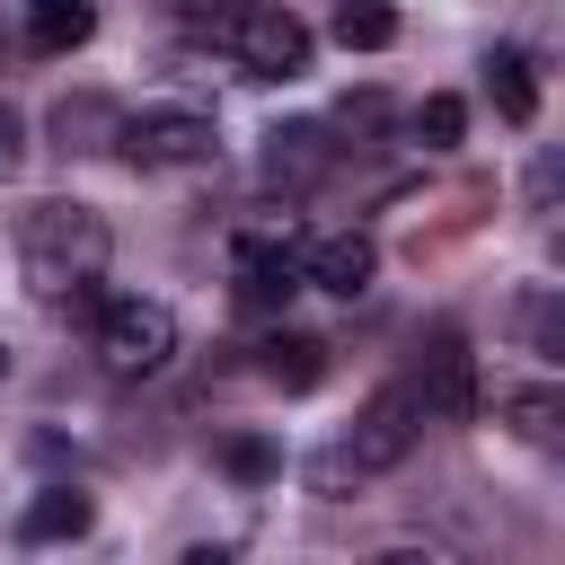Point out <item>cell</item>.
Masks as SVG:
<instances>
[{"instance_id":"1","label":"cell","mask_w":565,"mask_h":565,"mask_svg":"<svg viewBox=\"0 0 565 565\" xmlns=\"http://www.w3.org/2000/svg\"><path fill=\"white\" fill-rule=\"evenodd\" d=\"M18 265H26V282L44 300H62V291H79V282L106 274V221L88 203H35L18 221Z\"/></svg>"},{"instance_id":"2","label":"cell","mask_w":565,"mask_h":565,"mask_svg":"<svg viewBox=\"0 0 565 565\" xmlns=\"http://www.w3.org/2000/svg\"><path fill=\"white\" fill-rule=\"evenodd\" d=\"M168 353H177V309L168 300H141V291L97 300V362L115 380H150V371H168Z\"/></svg>"},{"instance_id":"3","label":"cell","mask_w":565,"mask_h":565,"mask_svg":"<svg viewBox=\"0 0 565 565\" xmlns=\"http://www.w3.org/2000/svg\"><path fill=\"white\" fill-rule=\"evenodd\" d=\"M115 150L132 168H212L221 132L194 106H141V115H115Z\"/></svg>"},{"instance_id":"4","label":"cell","mask_w":565,"mask_h":565,"mask_svg":"<svg viewBox=\"0 0 565 565\" xmlns=\"http://www.w3.org/2000/svg\"><path fill=\"white\" fill-rule=\"evenodd\" d=\"M415 433H424V397H415V380H388V388L353 415V433H344V459H335V468L380 477V468H397V459L415 450Z\"/></svg>"},{"instance_id":"5","label":"cell","mask_w":565,"mask_h":565,"mask_svg":"<svg viewBox=\"0 0 565 565\" xmlns=\"http://www.w3.org/2000/svg\"><path fill=\"white\" fill-rule=\"evenodd\" d=\"M221 44H230L256 79H300L309 53H318V35H309L291 9H265V0H238V18L221 26Z\"/></svg>"},{"instance_id":"6","label":"cell","mask_w":565,"mask_h":565,"mask_svg":"<svg viewBox=\"0 0 565 565\" xmlns=\"http://www.w3.org/2000/svg\"><path fill=\"white\" fill-rule=\"evenodd\" d=\"M371 274H380V247H371L362 230L300 238V282H318V291H335V300H362V291H371Z\"/></svg>"},{"instance_id":"7","label":"cell","mask_w":565,"mask_h":565,"mask_svg":"<svg viewBox=\"0 0 565 565\" xmlns=\"http://www.w3.org/2000/svg\"><path fill=\"white\" fill-rule=\"evenodd\" d=\"M230 274H238V309H282V300L300 291V247L247 230V238L230 247Z\"/></svg>"},{"instance_id":"8","label":"cell","mask_w":565,"mask_h":565,"mask_svg":"<svg viewBox=\"0 0 565 565\" xmlns=\"http://www.w3.org/2000/svg\"><path fill=\"white\" fill-rule=\"evenodd\" d=\"M415 397H424V424H477V362H468V344H459V335H441V344H433V362H424Z\"/></svg>"},{"instance_id":"9","label":"cell","mask_w":565,"mask_h":565,"mask_svg":"<svg viewBox=\"0 0 565 565\" xmlns=\"http://www.w3.org/2000/svg\"><path fill=\"white\" fill-rule=\"evenodd\" d=\"M327 168H335L327 124H282V132H265V177H274V185H318Z\"/></svg>"},{"instance_id":"10","label":"cell","mask_w":565,"mask_h":565,"mask_svg":"<svg viewBox=\"0 0 565 565\" xmlns=\"http://www.w3.org/2000/svg\"><path fill=\"white\" fill-rule=\"evenodd\" d=\"M256 371H265L274 388H291V397H300V388H318V380H327V344H318V335H300V327H282V335H265V344H256Z\"/></svg>"},{"instance_id":"11","label":"cell","mask_w":565,"mask_h":565,"mask_svg":"<svg viewBox=\"0 0 565 565\" xmlns=\"http://www.w3.org/2000/svg\"><path fill=\"white\" fill-rule=\"evenodd\" d=\"M88 521H97V503H88L79 486H44V494L18 512V539H26V547H53V539H79Z\"/></svg>"},{"instance_id":"12","label":"cell","mask_w":565,"mask_h":565,"mask_svg":"<svg viewBox=\"0 0 565 565\" xmlns=\"http://www.w3.org/2000/svg\"><path fill=\"white\" fill-rule=\"evenodd\" d=\"M97 35V0H26V44L35 53H79Z\"/></svg>"},{"instance_id":"13","label":"cell","mask_w":565,"mask_h":565,"mask_svg":"<svg viewBox=\"0 0 565 565\" xmlns=\"http://www.w3.org/2000/svg\"><path fill=\"white\" fill-rule=\"evenodd\" d=\"M486 97H494V115H503V124H539V79H530V53L494 44V53H486Z\"/></svg>"},{"instance_id":"14","label":"cell","mask_w":565,"mask_h":565,"mask_svg":"<svg viewBox=\"0 0 565 565\" xmlns=\"http://www.w3.org/2000/svg\"><path fill=\"white\" fill-rule=\"evenodd\" d=\"M335 44L344 53H388L397 44V0H335Z\"/></svg>"},{"instance_id":"15","label":"cell","mask_w":565,"mask_h":565,"mask_svg":"<svg viewBox=\"0 0 565 565\" xmlns=\"http://www.w3.org/2000/svg\"><path fill=\"white\" fill-rule=\"evenodd\" d=\"M503 415H512V433H521V441H556L565 397H556V388H512V397H503Z\"/></svg>"},{"instance_id":"16","label":"cell","mask_w":565,"mask_h":565,"mask_svg":"<svg viewBox=\"0 0 565 565\" xmlns=\"http://www.w3.org/2000/svg\"><path fill=\"white\" fill-rule=\"evenodd\" d=\"M53 132H62V150H97L88 132H115V106L106 97H62L53 106Z\"/></svg>"},{"instance_id":"17","label":"cell","mask_w":565,"mask_h":565,"mask_svg":"<svg viewBox=\"0 0 565 565\" xmlns=\"http://www.w3.org/2000/svg\"><path fill=\"white\" fill-rule=\"evenodd\" d=\"M221 468L247 477V486H265V477H282V450H274L265 433H230V441H221Z\"/></svg>"},{"instance_id":"18","label":"cell","mask_w":565,"mask_h":565,"mask_svg":"<svg viewBox=\"0 0 565 565\" xmlns=\"http://www.w3.org/2000/svg\"><path fill=\"white\" fill-rule=\"evenodd\" d=\"M459 132H468V106H459V97H424V106H415V141H424V150H450Z\"/></svg>"},{"instance_id":"19","label":"cell","mask_w":565,"mask_h":565,"mask_svg":"<svg viewBox=\"0 0 565 565\" xmlns=\"http://www.w3.org/2000/svg\"><path fill=\"white\" fill-rule=\"evenodd\" d=\"M521 335H530V353H565V318H556V291H530V300H521Z\"/></svg>"},{"instance_id":"20","label":"cell","mask_w":565,"mask_h":565,"mask_svg":"<svg viewBox=\"0 0 565 565\" xmlns=\"http://www.w3.org/2000/svg\"><path fill=\"white\" fill-rule=\"evenodd\" d=\"M177 26H194V35H221L230 18H238V0H159Z\"/></svg>"},{"instance_id":"21","label":"cell","mask_w":565,"mask_h":565,"mask_svg":"<svg viewBox=\"0 0 565 565\" xmlns=\"http://www.w3.org/2000/svg\"><path fill=\"white\" fill-rule=\"evenodd\" d=\"M380 124H388V97H380V88L344 97V132H380Z\"/></svg>"},{"instance_id":"22","label":"cell","mask_w":565,"mask_h":565,"mask_svg":"<svg viewBox=\"0 0 565 565\" xmlns=\"http://www.w3.org/2000/svg\"><path fill=\"white\" fill-rule=\"evenodd\" d=\"M18 159H26V141H18V115H9V106H0V185H9V177H18Z\"/></svg>"},{"instance_id":"23","label":"cell","mask_w":565,"mask_h":565,"mask_svg":"<svg viewBox=\"0 0 565 565\" xmlns=\"http://www.w3.org/2000/svg\"><path fill=\"white\" fill-rule=\"evenodd\" d=\"M0 371H9V344H0Z\"/></svg>"}]
</instances>
